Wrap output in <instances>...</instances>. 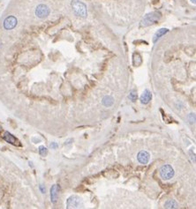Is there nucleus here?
Masks as SVG:
<instances>
[{
	"label": "nucleus",
	"mask_w": 196,
	"mask_h": 209,
	"mask_svg": "<svg viewBox=\"0 0 196 209\" xmlns=\"http://www.w3.org/2000/svg\"><path fill=\"white\" fill-rule=\"evenodd\" d=\"M149 157H150L149 153L146 151H140L137 155V159L139 162L141 164H147L149 161Z\"/></svg>",
	"instance_id": "0eeeda50"
},
{
	"label": "nucleus",
	"mask_w": 196,
	"mask_h": 209,
	"mask_svg": "<svg viewBox=\"0 0 196 209\" xmlns=\"http://www.w3.org/2000/svg\"><path fill=\"white\" fill-rule=\"evenodd\" d=\"M58 146V144L57 143H55V142H53V143H51L50 144V147L51 148H57Z\"/></svg>",
	"instance_id": "f3484780"
},
{
	"label": "nucleus",
	"mask_w": 196,
	"mask_h": 209,
	"mask_svg": "<svg viewBox=\"0 0 196 209\" xmlns=\"http://www.w3.org/2000/svg\"><path fill=\"white\" fill-rule=\"evenodd\" d=\"M168 32H169V29H168V28H161V29H159V30L155 34V36H154V37H153V42L155 43L160 38H161L163 36H164V34H165L166 33H168Z\"/></svg>",
	"instance_id": "9d476101"
},
{
	"label": "nucleus",
	"mask_w": 196,
	"mask_h": 209,
	"mask_svg": "<svg viewBox=\"0 0 196 209\" xmlns=\"http://www.w3.org/2000/svg\"><path fill=\"white\" fill-rule=\"evenodd\" d=\"M17 19L14 16H8L7 18L4 21V27L6 30H11L14 28L17 25Z\"/></svg>",
	"instance_id": "423d86ee"
},
{
	"label": "nucleus",
	"mask_w": 196,
	"mask_h": 209,
	"mask_svg": "<svg viewBox=\"0 0 196 209\" xmlns=\"http://www.w3.org/2000/svg\"><path fill=\"white\" fill-rule=\"evenodd\" d=\"M129 99L131 100V101H136V99H137V97H138V95H137V93L135 92V91H132L130 94H129Z\"/></svg>",
	"instance_id": "4468645a"
},
{
	"label": "nucleus",
	"mask_w": 196,
	"mask_h": 209,
	"mask_svg": "<svg viewBox=\"0 0 196 209\" xmlns=\"http://www.w3.org/2000/svg\"><path fill=\"white\" fill-rule=\"evenodd\" d=\"M39 153H40V154H41L42 156H45V155H47L48 150H47V148H46L45 147L42 146V147H39Z\"/></svg>",
	"instance_id": "2eb2a0df"
},
{
	"label": "nucleus",
	"mask_w": 196,
	"mask_h": 209,
	"mask_svg": "<svg viewBox=\"0 0 196 209\" xmlns=\"http://www.w3.org/2000/svg\"><path fill=\"white\" fill-rule=\"evenodd\" d=\"M161 17H162V14L159 12H150V13L147 14L144 18L141 20L140 26V27H149L150 25H153L161 19Z\"/></svg>",
	"instance_id": "f03ea898"
},
{
	"label": "nucleus",
	"mask_w": 196,
	"mask_h": 209,
	"mask_svg": "<svg viewBox=\"0 0 196 209\" xmlns=\"http://www.w3.org/2000/svg\"><path fill=\"white\" fill-rule=\"evenodd\" d=\"M50 14V8L46 5H39L35 8V15L40 19H44Z\"/></svg>",
	"instance_id": "39448f33"
},
{
	"label": "nucleus",
	"mask_w": 196,
	"mask_h": 209,
	"mask_svg": "<svg viewBox=\"0 0 196 209\" xmlns=\"http://www.w3.org/2000/svg\"><path fill=\"white\" fill-rule=\"evenodd\" d=\"M191 1H192L193 3H195V0H191Z\"/></svg>",
	"instance_id": "6ab92c4d"
},
{
	"label": "nucleus",
	"mask_w": 196,
	"mask_h": 209,
	"mask_svg": "<svg viewBox=\"0 0 196 209\" xmlns=\"http://www.w3.org/2000/svg\"><path fill=\"white\" fill-rule=\"evenodd\" d=\"M58 199V185L54 184L50 189V200L53 204L57 202Z\"/></svg>",
	"instance_id": "9b49d317"
},
{
	"label": "nucleus",
	"mask_w": 196,
	"mask_h": 209,
	"mask_svg": "<svg viewBox=\"0 0 196 209\" xmlns=\"http://www.w3.org/2000/svg\"><path fill=\"white\" fill-rule=\"evenodd\" d=\"M2 137L4 138V139H5L6 141H7V142L10 143V144L17 145V143H19V141H18V139H17L13 135H12L10 132H5Z\"/></svg>",
	"instance_id": "6e6552de"
},
{
	"label": "nucleus",
	"mask_w": 196,
	"mask_h": 209,
	"mask_svg": "<svg viewBox=\"0 0 196 209\" xmlns=\"http://www.w3.org/2000/svg\"><path fill=\"white\" fill-rule=\"evenodd\" d=\"M160 176L164 180H170L174 176V169L171 165H164L160 169Z\"/></svg>",
	"instance_id": "7ed1b4c3"
},
{
	"label": "nucleus",
	"mask_w": 196,
	"mask_h": 209,
	"mask_svg": "<svg viewBox=\"0 0 196 209\" xmlns=\"http://www.w3.org/2000/svg\"><path fill=\"white\" fill-rule=\"evenodd\" d=\"M164 207L165 208H177V204L175 200L173 199H169L168 201H166V203L164 204Z\"/></svg>",
	"instance_id": "ddd939ff"
},
{
	"label": "nucleus",
	"mask_w": 196,
	"mask_h": 209,
	"mask_svg": "<svg viewBox=\"0 0 196 209\" xmlns=\"http://www.w3.org/2000/svg\"><path fill=\"white\" fill-rule=\"evenodd\" d=\"M113 103H114V100L111 96H109V95H107V96H104L103 99H102V104L104 106L106 107H111L113 105Z\"/></svg>",
	"instance_id": "f8f14e48"
},
{
	"label": "nucleus",
	"mask_w": 196,
	"mask_h": 209,
	"mask_svg": "<svg viewBox=\"0 0 196 209\" xmlns=\"http://www.w3.org/2000/svg\"><path fill=\"white\" fill-rule=\"evenodd\" d=\"M66 206L67 208H79L82 206V200L78 196H72L67 199Z\"/></svg>",
	"instance_id": "20e7f679"
},
{
	"label": "nucleus",
	"mask_w": 196,
	"mask_h": 209,
	"mask_svg": "<svg viewBox=\"0 0 196 209\" xmlns=\"http://www.w3.org/2000/svg\"><path fill=\"white\" fill-rule=\"evenodd\" d=\"M188 119H189L190 124H193L195 122V116H194V114H190L188 116Z\"/></svg>",
	"instance_id": "dca6fc26"
},
{
	"label": "nucleus",
	"mask_w": 196,
	"mask_h": 209,
	"mask_svg": "<svg viewBox=\"0 0 196 209\" xmlns=\"http://www.w3.org/2000/svg\"><path fill=\"white\" fill-rule=\"evenodd\" d=\"M71 5H72L73 11L76 16L80 17V18H86L87 15V10L84 3L80 1V0H73Z\"/></svg>",
	"instance_id": "f257e3e1"
},
{
	"label": "nucleus",
	"mask_w": 196,
	"mask_h": 209,
	"mask_svg": "<svg viewBox=\"0 0 196 209\" xmlns=\"http://www.w3.org/2000/svg\"><path fill=\"white\" fill-rule=\"evenodd\" d=\"M151 98H152L151 92L149 90L146 89V90H144L143 94H142L141 96H140V101L143 104H148L149 102V101L151 100Z\"/></svg>",
	"instance_id": "1a4fd4ad"
},
{
	"label": "nucleus",
	"mask_w": 196,
	"mask_h": 209,
	"mask_svg": "<svg viewBox=\"0 0 196 209\" xmlns=\"http://www.w3.org/2000/svg\"><path fill=\"white\" fill-rule=\"evenodd\" d=\"M40 190H42V193H45V189L43 187V185H40Z\"/></svg>",
	"instance_id": "a211bd4d"
}]
</instances>
